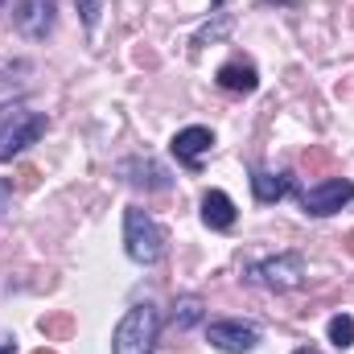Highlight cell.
Here are the masks:
<instances>
[{"label": "cell", "instance_id": "6da1fadb", "mask_svg": "<svg viewBox=\"0 0 354 354\" xmlns=\"http://www.w3.org/2000/svg\"><path fill=\"white\" fill-rule=\"evenodd\" d=\"M157 338H161V313L157 305L140 301L111 330V354H157Z\"/></svg>", "mask_w": 354, "mask_h": 354}, {"label": "cell", "instance_id": "7a4b0ae2", "mask_svg": "<svg viewBox=\"0 0 354 354\" xmlns=\"http://www.w3.org/2000/svg\"><path fill=\"white\" fill-rule=\"evenodd\" d=\"M124 252H128L132 264H145V268L165 256V227L140 206L124 210Z\"/></svg>", "mask_w": 354, "mask_h": 354}, {"label": "cell", "instance_id": "3957f363", "mask_svg": "<svg viewBox=\"0 0 354 354\" xmlns=\"http://www.w3.org/2000/svg\"><path fill=\"white\" fill-rule=\"evenodd\" d=\"M46 128H50L46 111L4 107V115H0V165L12 161V157H21L29 145H37V140L46 136Z\"/></svg>", "mask_w": 354, "mask_h": 354}, {"label": "cell", "instance_id": "277c9868", "mask_svg": "<svg viewBox=\"0 0 354 354\" xmlns=\"http://www.w3.org/2000/svg\"><path fill=\"white\" fill-rule=\"evenodd\" d=\"M346 202H354V181H346V177H326V181H317V185H309V189L301 194V206H305V214H313V218H330V214H338Z\"/></svg>", "mask_w": 354, "mask_h": 354}, {"label": "cell", "instance_id": "5b68a950", "mask_svg": "<svg viewBox=\"0 0 354 354\" xmlns=\"http://www.w3.org/2000/svg\"><path fill=\"white\" fill-rule=\"evenodd\" d=\"M252 276H256L264 288L288 292V288L305 284V256H301V252H280V256H272V260L252 264Z\"/></svg>", "mask_w": 354, "mask_h": 354}, {"label": "cell", "instance_id": "8992f818", "mask_svg": "<svg viewBox=\"0 0 354 354\" xmlns=\"http://www.w3.org/2000/svg\"><path fill=\"white\" fill-rule=\"evenodd\" d=\"M54 21H58V0H17L12 8V25L29 41H41L54 29Z\"/></svg>", "mask_w": 354, "mask_h": 354}, {"label": "cell", "instance_id": "52a82bcc", "mask_svg": "<svg viewBox=\"0 0 354 354\" xmlns=\"http://www.w3.org/2000/svg\"><path fill=\"white\" fill-rule=\"evenodd\" d=\"M206 342L223 354H252L260 346V330L243 326V322H210L206 326Z\"/></svg>", "mask_w": 354, "mask_h": 354}, {"label": "cell", "instance_id": "ba28073f", "mask_svg": "<svg viewBox=\"0 0 354 354\" xmlns=\"http://www.w3.org/2000/svg\"><path fill=\"white\" fill-rule=\"evenodd\" d=\"M120 174L128 177V185H136V189H169L174 185L169 169L161 161H153V157H128L120 165Z\"/></svg>", "mask_w": 354, "mask_h": 354}, {"label": "cell", "instance_id": "9c48e42d", "mask_svg": "<svg viewBox=\"0 0 354 354\" xmlns=\"http://www.w3.org/2000/svg\"><path fill=\"white\" fill-rule=\"evenodd\" d=\"M210 145H214V132L210 128H181L174 136V157L181 161V165H189V169H198L202 165V157L210 153Z\"/></svg>", "mask_w": 354, "mask_h": 354}, {"label": "cell", "instance_id": "30bf717a", "mask_svg": "<svg viewBox=\"0 0 354 354\" xmlns=\"http://www.w3.org/2000/svg\"><path fill=\"white\" fill-rule=\"evenodd\" d=\"M235 218H239V210H235L231 194L210 189V194L202 198V223H206L210 231H231V227H235Z\"/></svg>", "mask_w": 354, "mask_h": 354}, {"label": "cell", "instance_id": "8fae6325", "mask_svg": "<svg viewBox=\"0 0 354 354\" xmlns=\"http://www.w3.org/2000/svg\"><path fill=\"white\" fill-rule=\"evenodd\" d=\"M214 79H218L223 91H235V95H252V91L260 87V75H256L252 62H223Z\"/></svg>", "mask_w": 354, "mask_h": 354}, {"label": "cell", "instance_id": "7c38bea8", "mask_svg": "<svg viewBox=\"0 0 354 354\" xmlns=\"http://www.w3.org/2000/svg\"><path fill=\"white\" fill-rule=\"evenodd\" d=\"M252 189H256V202L272 206V202H280V198L292 189V181H288V174H268V169H256V174H252Z\"/></svg>", "mask_w": 354, "mask_h": 354}, {"label": "cell", "instance_id": "4fadbf2b", "mask_svg": "<svg viewBox=\"0 0 354 354\" xmlns=\"http://www.w3.org/2000/svg\"><path fill=\"white\" fill-rule=\"evenodd\" d=\"M202 317H206V301H202L198 292H185V297H177V301H174L169 326H174V330H194Z\"/></svg>", "mask_w": 354, "mask_h": 354}, {"label": "cell", "instance_id": "5bb4252c", "mask_svg": "<svg viewBox=\"0 0 354 354\" xmlns=\"http://www.w3.org/2000/svg\"><path fill=\"white\" fill-rule=\"evenodd\" d=\"M330 342H334L338 351L354 346V317H351V313H338V317H330Z\"/></svg>", "mask_w": 354, "mask_h": 354}, {"label": "cell", "instance_id": "9a60e30c", "mask_svg": "<svg viewBox=\"0 0 354 354\" xmlns=\"http://www.w3.org/2000/svg\"><path fill=\"white\" fill-rule=\"evenodd\" d=\"M231 33V17H218L214 25H206V29H198V37H194V46H206V41H218V37H227Z\"/></svg>", "mask_w": 354, "mask_h": 354}, {"label": "cell", "instance_id": "2e32d148", "mask_svg": "<svg viewBox=\"0 0 354 354\" xmlns=\"http://www.w3.org/2000/svg\"><path fill=\"white\" fill-rule=\"evenodd\" d=\"M71 330H75L71 313H58V317H41V334H46V338H62V334H71Z\"/></svg>", "mask_w": 354, "mask_h": 354}, {"label": "cell", "instance_id": "e0dca14e", "mask_svg": "<svg viewBox=\"0 0 354 354\" xmlns=\"http://www.w3.org/2000/svg\"><path fill=\"white\" fill-rule=\"evenodd\" d=\"M75 4H79V12H83V25L95 29V25H99V12H103V0H75Z\"/></svg>", "mask_w": 354, "mask_h": 354}, {"label": "cell", "instance_id": "ac0fdd59", "mask_svg": "<svg viewBox=\"0 0 354 354\" xmlns=\"http://www.w3.org/2000/svg\"><path fill=\"white\" fill-rule=\"evenodd\" d=\"M8 206H12V181L0 177V223H4V214H8Z\"/></svg>", "mask_w": 354, "mask_h": 354}, {"label": "cell", "instance_id": "d6986e66", "mask_svg": "<svg viewBox=\"0 0 354 354\" xmlns=\"http://www.w3.org/2000/svg\"><path fill=\"white\" fill-rule=\"evenodd\" d=\"M17 351V338H4V342H0V354H12Z\"/></svg>", "mask_w": 354, "mask_h": 354}, {"label": "cell", "instance_id": "ffe728a7", "mask_svg": "<svg viewBox=\"0 0 354 354\" xmlns=\"http://www.w3.org/2000/svg\"><path fill=\"white\" fill-rule=\"evenodd\" d=\"M260 4H297V0H260Z\"/></svg>", "mask_w": 354, "mask_h": 354}, {"label": "cell", "instance_id": "44dd1931", "mask_svg": "<svg viewBox=\"0 0 354 354\" xmlns=\"http://www.w3.org/2000/svg\"><path fill=\"white\" fill-rule=\"evenodd\" d=\"M292 354H322V351H313V346H301V351H292Z\"/></svg>", "mask_w": 354, "mask_h": 354}, {"label": "cell", "instance_id": "7402d4cb", "mask_svg": "<svg viewBox=\"0 0 354 354\" xmlns=\"http://www.w3.org/2000/svg\"><path fill=\"white\" fill-rule=\"evenodd\" d=\"M346 248H351V256H354V231H351V235H346Z\"/></svg>", "mask_w": 354, "mask_h": 354}, {"label": "cell", "instance_id": "603a6c76", "mask_svg": "<svg viewBox=\"0 0 354 354\" xmlns=\"http://www.w3.org/2000/svg\"><path fill=\"white\" fill-rule=\"evenodd\" d=\"M33 354H54V351H46V346H41V351H33Z\"/></svg>", "mask_w": 354, "mask_h": 354}, {"label": "cell", "instance_id": "cb8c5ba5", "mask_svg": "<svg viewBox=\"0 0 354 354\" xmlns=\"http://www.w3.org/2000/svg\"><path fill=\"white\" fill-rule=\"evenodd\" d=\"M4 4H8V0H0V8H4Z\"/></svg>", "mask_w": 354, "mask_h": 354}, {"label": "cell", "instance_id": "d4e9b609", "mask_svg": "<svg viewBox=\"0 0 354 354\" xmlns=\"http://www.w3.org/2000/svg\"><path fill=\"white\" fill-rule=\"evenodd\" d=\"M210 4H223V0H210Z\"/></svg>", "mask_w": 354, "mask_h": 354}]
</instances>
